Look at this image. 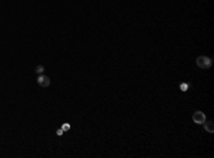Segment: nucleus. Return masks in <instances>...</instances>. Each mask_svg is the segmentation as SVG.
<instances>
[{
  "label": "nucleus",
  "mask_w": 214,
  "mask_h": 158,
  "mask_svg": "<svg viewBox=\"0 0 214 158\" xmlns=\"http://www.w3.org/2000/svg\"><path fill=\"white\" fill-rule=\"evenodd\" d=\"M196 64H197V67L207 70V69H211V66H213V60H211V57H207V56H200V57H197Z\"/></svg>",
  "instance_id": "1"
},
{
  "label": "nucleus",
  "mask_w": 214,
  "mask_h": 158,
  "mask_svg": "<svg viewBox=\"0 0 214 158\" xmlns=\"http://www.w3.org/2000/svg\"><path fill=\"white\" fill-rule=\"evenodd\" d=\"M193 121H194L196 124H204V121H206V114H204L203 111H194V114H193Z\"/></svg>",
  "instance_id": "2"
},
{
  "label": "nucleus",
  "mask_w": 214,
  "mask_h": 158,
  "mask_svg": "<svg viewBox=\"0 0 214 158\" xmlns=\"http://www.w3.org/2000/svg\"><path fill=\"white\" fill-rule=\"evenodd\" d=\"M37 84L43 87V88H46V87H49L50 85V79L47 77V76H44V74H39V77H37Z\"/></svg>",
  "instance_id": "3"
},
{
  "label": "nucleus",
  "mask_w": 214,
  "mask_h": 158,
  "mask_svg": "<svg viewBox=\"0 0 214 158\" xmlns=\"http://www.w3.org/2000/svg\"><path fill=\"white\" fill-rule=\"evenodd\" d=\"M204 130L206 131H209V132H214V124L213 121H204Z\"/></svg>",
  "instance_id": "4"
},
{
  "label": "nucleus",
  "mask_w": 214,
  "mask_h": 158,
  "mask_svg": "<svg viewBox=\"0 0 214 158\" xmlns=\"http://www.w3.org/2000/svg\"><path fill=\"white\" fill-rule=\"evenodd\" d=\"M188 84L187 83H180V90L183 91V93H186V91H188Z\"/></svg>",
  "instance_id": "5"
},
{
  "label": "nucleus",
  "mask_w": 214,
  "mask_h": 158,
  "mask_svg": "<svg viewBox=\"0 0 214 158\" xmlns=\"http://www.w3.org/2000/svg\"><path fill=\"white\" fill-rule=\"evenodd\" d=\"M60 128H61V130L66 132V131H69V130L72 128V125H70L69 122H64V124H61V127H60Z\"/></svg>",
  "instance_id": "6"
},
{
  "label": "nucleus",
  "mask_w": 214,
  "mask_h": 158,
  "mask_svg": "<svg viewBox=\"0 0 214 158\" xmlns=\"http://www.w3.org/2000/svg\"><path fill=\"white\" fill-rule=\"evenodd\" d=\"M34 70H36V73H37V74H43V71H44V67H43L42 64H39V66H37Z\"/></svg>",
  "instance_id": "7"
},
{
  "label": "nucleus",
  "mask_w": 214,
  "mask_h": 158,
  "mask_svg": "<svg viewBox=\"0 0 214 158\" xmlns=\"http://www.w3.org/2000/svg\"><path fill=\"white\" fill-rule=\"evenodd\" d=\"M56 134H57V135H59V137H61V135H63V134H64V131H63V130H61V128H57V130H56Z\"/></svg>",
  "instance_id": "8"
}]
</instances>
